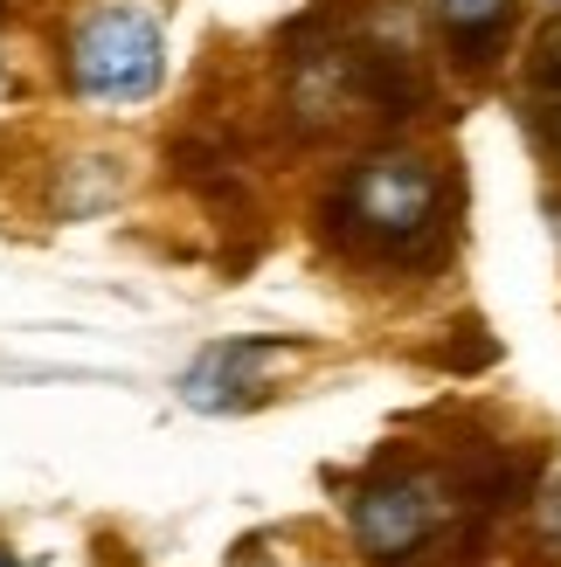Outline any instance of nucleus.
I'll list each match as a JSON object with an SVG mask.
<instances>
[{"instance_id": "f257e3e1", "label": "nucleus", "mask_w": 561, "mask_h": 567, "mask_svg": "<svg viewBox=\"0 0 561 567\" xmlns=\"http://www.w3.org/2000/svg\"><path fill=\"white\" fill-rule=\"evenodd\" d=\"M326 229L360 257H416L430 236L451 229V181L424 153H375L333 187Z\"/></svg>"}, {"instance_id": "f03ea898", "label": "nucleus", "mask_w": 561, "mask_h": 567, "mask_svg": "<svg viewBox=\"0 0 561 567\" xmlns=\"http://www.w3.org/2000/svg\"><path fill=\"white\" fill-rule=\"evenodd\" d=\"M458 505H471V498H465L443 471L396 464V471H381V477H368V485L354 492L347 519H354L360 554L381 560V567H402V560H416V547L437 540L443 519H451Z\"/></svg>"}, {"instance_id": "7ed1b4c3", "label": "nucleus", "mask_w": 561, "mask_h": 567, "mask_svg": "<svg viewBox=\"0 0 561 567\" xmlns=\"http://www.w3.org/2000/svg\"><path fill=\"white\" fill-rule=\"evenodd\" d=\"M160 21L132 0H104L70 35V83L91 104H139L160 91Z\"/></svg>"}, {"instance_id": "20e7f679", "label": "nucleus", "mask_w": 561, "mask_h": 567, "mask_svg": "<svg viewBox=\"0 0 561 567\" xmlns=\"http://www.w3.org/2000/svg\"><path fill=\"white\" fill-rule=\"evenodd\" d=\"M271 360H285L277 339H230V347H208L202 360L187 367L181 394H187L194 409H236V402H249V394L264 388V367Z\"/></svg>"}, {"instance_id": "39448f33", "label": "nucleus", "mask_w": 561, "mask_h": 567, "mask_svg": "<svg viewBox=\"0 0 561 567\" xmlns=\"http://www.w3.org/2000/svg\"><path fill=\"white\" fill-rule=\"evenodd\" d=\"M513 8L520 0H437V21H443V35H451V49L471 70H492L499 49H507Z\"/></svg>"}, {"instance_id": "423d86ee", "label": "nucleus", "mask_w": 561, "mask_h": 567, "mask_svg": "<svg viewBox=\"0 0 561 567\" xmlns=\"http://www.w3.org/2000/svg\"><path fill=\"white\" fill-rule=\"evenodd\" d=\"M541 533H548V547H561V492L541 498Z\"/></svg>"}, {"instance_id": "0eeeda50", "label": "nucleus", "mask_w": 561, "mask_h": 567, "mask_svg": "<svg viewBox=\"0 0 561 567\" xmlns=\"http://www.w3.org/2000/svg\"><path fill=\"white\" fill-rule=\"evenodd\" d=\"M0 567H14V554H8V547H0Z\"/></svg>"}, {"instance_id": "6e6552de", "label": "nucleus", "mask_w": 561, "mask_h": 567, "mask_svg": "<svg viewBox=\"0 0 561 567\" xmlns=\"http://www.w3.org/2000/svg\"><path fill=\"white\" fill-rule=\"evenodd\" d=\"M554 153H561V118H554Z\"/></svg>"}, {"instance_id": "1a4fd4ad", "label": "nucleus", "mask_w": 561, "mask_h": 567, "mask_svg": "<svg viewBox=\"0 0 561 567\" xmlns=\"http://www.w3.org/2000/svg\"><path fill=\"white\" fill-rule=\"evenodd\" d=\"M548 8H561V0H548Z\"/></svg>"}]
</instances>
